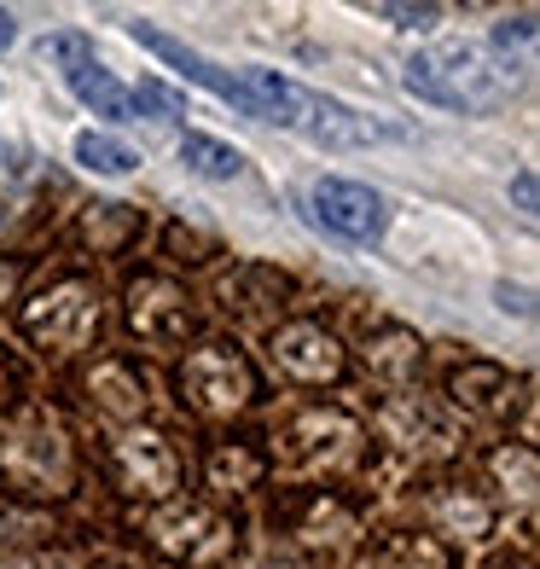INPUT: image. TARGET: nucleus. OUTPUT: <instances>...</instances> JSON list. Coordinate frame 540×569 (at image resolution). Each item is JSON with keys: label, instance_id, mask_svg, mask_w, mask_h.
<instances>
[{"label": "nucleus", "instance_id": "obj_8", "mask_svg": "<svg viewBox=\"0 0 540 569\" xmlns=\"http://www.w3.org/2000/svg\"><path fill=\"white\" fill-rule=\"evenodd\" d=\"M122 326L146 355L187 349L192 331H198V302L187 291V279H174L163 268H140L122 284Z\"/></svg>", "mask_w": 540, "mask_h": 569}, {"label": "nucleus", "instance_id": "obj_33", "mask_svg": "<svg viewBox=\"0 0 540 569\" xmlns=\"http://www.w3.org/2000/svg\"><path fill=\"white\" fill-rule=\"evenodd\" d=\"M36 523H30V517H18L7 500H0V540H18V535H30Z\"/></svg>", "mask_w": 540, "mask_h": 569}, {"label": "nucleus", "instance_id": "obj_11", "mask_svg": "<svg viewBox=\"0 0 540 569\" xmlns=\"http://www.w3.org/2000/svg\"><path fill=\"white\" fill-rule=\"evenodd\" d=\"M302 210L320 232H331L343 244H378L383 227H390V198L367 187V180H343V174H320L302 192Z\"/></svg>", "mask_w": 540, "mask_h": 569}, {"label": "nucleus", "instance_id": "obj_16", "mask_svg": "<svg viewBox=\"0 0 540 569\" xmlns=\"http://www.w3.org/2000/svg\"><path fill=\"white\" fill-rule=\"evenodd\" d=\"M297 128L320 151H367V146H383V140H401V128L378 122L367 111H354V106H343V99H326V93H308Z\"/></svg>", "mask_w": 540, "mask_h": 569}, {"label": "nucleus", "instance_id": "obj_17", "mask_svg": "<svg viewBox=\"0 0 540 569\" xmlns=\"http://www.w3.org/2000/svg\"><path fill=\"white\" fill-rule=\"evenodd\" d=\"M424 517H430V535L453 547V540H488L494 535L500 506L488 500L477 482H442V488H430Z\"/></svg>", "mask_w": 540, "mask_h": 569}, {"label": "nucleus", "instance_id": "obj_5", "mask_svg": "<svg viewBox=\"0 0 540 569\" xmlns=\"http://www.w3.org/2000/svg\"><path fill=\"white\" fill-rule=\"evenodd\" d=\"M174 390H180V407H187L192 419L233 425L256 407L262 383H256V367L239 343H192V349H180Z\"/></svg>", "mask_w": 540, "mask_h": 569}, {"label": "nucleus", "instance_id": "obj_4", "mask_svg": "<svg viewBox=\"0 0 540 569\" xmlns=\"http://www.w3.org/2000/svg\"><path fill=\"white\" fill-rule=\"evenodd\" d=\"M518 82H523V70L500 64L482 41H436L401 70V88L442 111H494L518 93Z\"/></svg>", "mask_w": 540, "mask_h": 569}, {"label": "nucleus", "instance_id": "obj_28", "mask_svg": "<svg viewBox=\"0 0 540 569\" xmlns=\"http://www.w3.org/2000/svg\"><path fill=\"white\" fill-rule=\"evenodd\" d=\"M372 12H378V18H390L396 30H430V23H442V7H430V0H424V7H401V0H378Z\"/></svg>", "mask_w": 540, "mask_h": 569}, {"label": "nucleus", "instance_id": "obj_10", "mask_svg": "<svg viewBox=\"0 0 540 569\" xmlns=\"http://www.w3.org/2000/svg\"><path fill=\"white\" fill-rule=\"evenodd\" d=\"M268 367L297 383V390H331L349 372V349L343 338L314 315H291L268 326Z\"/></svg>", "mask_w": 540, "mask_h": 569}, {"label": "nucleus", "instance_id": "obj_27", "mask_svg": "<svg viewBox=\"0 0 540 569\" xmlns=\"http://www.w3.org/2000/svg\"><path fill=\"white\" fill-rule=\"evenodd\" d=\"M488 465L500 471V482L518 477V495L523 500L534 495V442H500L494 453H488Z\"/></svg>", "mask_w": 540, "mask_h": 569}, {"label": "nucleus", "instance_id": "obj_30", "mask_svg": "<svg viewBox=\"0 0 540 569\" xmlns=\"http://www.w3.org/2000/svg\"><path fill=\"white\" fill-rule=\"evenodd\" d=\"M18 284H23V256H7V250H0V308L18 302Z\"/></svg>", "mask_w": 540, "mask_h": 569}, {"label": "nucleus", "instance_id": "obj_31", "mask_svg": "<svg viewBox=\"0 0 540 569\" xmlns=\"http://www.w3.org/2000/svg\"><path fill=\"white\" fill-rule=\"evenodd\" d=\"M494 297H500V308H506V315H518V320H529V315H534V297H529V284H494Z\"/></svg>", "mask_w": 540, "mask_h": 569}, {"label": "nucleus", "instance_id": "obj_21", "mask_svg": "<svg viewBox=\"0 0 540 569\" xmlns=\"http://www.w3.org/2000/svg\"><path fill=\"white\" fill-rule=\"evenodd\" d=\"M286 273H273V268H256V262H239L233 273H227L216 284V297H221V315H239L250 326H273L279 320V308H286Z\"/></svg>", "mask_w": 540, "mask_h": 569}, {"label": "nucleus", "instance_id": "obj_29", "mask_svg": "<svg viewBox=\"0 0 540 569\" xmlns=\"http://www.w3.org/2000/svg\"><path fill=\"white\" fill-rule=\"evenodd\" d=\"M47 53H53L64 70H76V64L93 59V41H82V36H53V41H47Z\"/></svg>", "mask_w": 540, "mask_h": 569}, {"label": "nucleus", "instance_id": "obj_23", "mask_svg": "<svg viewBox=\"0 0 540 569\" xmlns=\"http://www.w3.org/2000/svg\"><path fill=\"white\" fill-rule=\"evenodd\" d=\"M64 82H70V93L82 99V106L93 111V117H111V122H134L140 111H134V93H128L117 76L99 64V59H88V64H76V70H64Z\"/></svg>", "mask_w": 540, "mask_h": 569}, {"label": "nucleus", "instance_id": "obj_22", "mask_svg": "<svg viewBox=\"0 0 540 569\" xmlns=\"http://www.w3.org/2000/svg\"><path fill=\"white\" fill-rule=\"evenodd\" d=\"M354 569H459V558H453L448 540H436L430 529H396V535L372 540V552Z\"/></svg>", "mask_w": 540, "mask_h": 569}, {"label": "nucleus", "instance_id": "obj_9", "mask_svg": "<svg viewBox=\"0 0 540 569\" xmlns=\"http://www.w3.org/2000/svg\"><path fill=\"white\" fill-rule=\"evenodd\" d=\"M163 558L187 563V569H216L233 558L239 547V529L216 500H169V506H151L146 511V529H140Z\"/></svg>", "mask_w": 540, "mask_h": 569}, {"label": "nucleus", "instance_id": "obj_14", "mask_svg": "<svg viewBox=\"0 0 540 569\" xmlns=\"http://www.w3.org/2000/svg\"><path fill=\"white\" fill-rule=\"evenodd\" d=\"M511 390H518V383H511V372L494 367V360H453L448 383H442L448 412L459 425H500V419H511V407H518Z\"/></svg>", "mask_w": 540, "mask_h": 569}, {"label": "nucleus", "instance_id": "obj_2", "mask_svg": "<svg viewBox=\"0 0 540 569\" xmlns=\"http://www.w3.org/2000/svg\"><path fill=\"white\" fill-rule=\"evenodd\" d=\"M268 465L314 488H331L338 477H354L367 465V425L343 407L302 401L291 412H279V425L268 436Z\"/></svg>", "mask_w": 540, "mask_h": 569}, {"label": "nucleus", "instance_id": "obj_24", "mask_svg": "<svg viewBox=\"0 0 540 569\" xmlns=\"http://www.w3.org/2000/svg\"><path fill=\"white\" fill-rule=\"evenodd\" d=\"M180 163H187L198 180H239L244 174V151L227 146L216 134H198V128H187L180 134Z\"/></svg>", "mask_w": 540, "mask_h": 569}, {"label": "nucleus", "instance_id": "obj_3", "mask_svg": "<svg viewBox=\"0 0 540 569\" xmlns=\"http://www.w3.org/2000/svg\"><path fill=\"white\" fill-rule=\"evenodd\" d=\"M18 338L47 360L93 355L106 338V291L82 268H59L18 302Z\"/></svg>", "mask_w": 540, "mask_h": 569}, {"label": "nucleus", "instance_id": "obj_26", "mask_svg": "<svg viewBox=\"0 0 540 569\" xmlns=\"http://www.w3.org/2000/svg\"><path fill=\"white\" fill-rule=\"evenodd\" d=\"M128 93H134V111L140 117H163V122H187L192 117L187 111V93H174L169 82H158V76H140Z\"/></svg>", "mask_w": 540, "mask_h": 569}, {"label": "nucleus", "instance_id": "obj_15", "mask_svg": "<svg viewBox=\"0 0 540 569\" xmlns=\"http://www.w3.org/2000/svg\"><path fill=\"white\" fill-rule=\"evenodd\" d=\"M76 390H82V401L99 412V419L122 425V430L134 425L146 412V401H151V383H146V372L128 355H99L93 367L76 378Z\"/></svg>", "mask_w": 540, "mask_h": 569}, {"label": "nucleus", "instance_id": "obj_18", "mask_svg": "<svg viewBox=\"0 0 540 569\" xmlns=\"http://www.w3.org/2000/svg\"><path fill=\"white\" fill-rule=\"evenodd\" d=\"M268 477H273L268 448L250 442V436H221V442H210V453H203V488H210L216 500H239L250 488H262Z\"/></svg>", "mask_w": 540, "mask_h": 569}, {"label": "nucleus", "instance_id": "obj_25", "mask_svg": "<svg viewBox=\"0 0 540 569\" xmlns=\"http://www.w3.org/2000/svg\"><path fill=\"white\" fill-rule=\"evenodd\" d=\"M70 158L82 163L88 174H134V169H140V151L128 146V140H117V134H106V128H88V134H76Z\"/></svg>", "mask_w": 540, "mask_h": 569}, {"label": "nucleus", "instance_id": "obj_12", "mask_svg": "<svg viewBox=\"0 0 540 569\" xmlns=\"http://www.w3.org/2000/svg\"><path fill=\"white\" fill-rule=\"evenodd\" d=\"M286 535H291V547H308V552H320V547L343 552L367 540V511L343 488H297L286 506Z\"/></svg>", "mask_w": 540, "mask_h": 569}, {"label": "nucleus", "instance_id": "obj_34", "mask_svg": "<svg viewBox=\"0 0 540 569\" xmlns=\"http://www.w3.org/2000/svg\"><path fill=\"white\" fill-rule=\"evenodd\" d=\"M12 47H18V18L0 7V53H12Z\"/></svg>", "mask_w": 540, "mask_h": 569}, {"label": "nucleus", "instance_id": "obj_20", "mask_svg": "<svg viewBox=\"0 0 540 569\" xmlns=\"http://www.w3.org/2000/svg\"><path fill=\"white\" fill-rule=\"evenodd\" d=\"M146 239V210L140 203H122V198H93L82 203L76 216V244L88 256H128Z\"/></svg>", "mask_w": 540, "mask_h": 569}, {"label": "nucleus", "instance_id": "obj_32", "mask_svg": "<svg viewBox=\"0 0 540 569\" xmlns=\"http://www.w3.org/2000/svg\"><path fill=\"white\" fill-rule=\"evenodd\" d=\"M511 198H518V210H523V216L540 210V198H534V169H518V180H511Z\"/></svg>", "mask_w": 540, "mask_h": 569}, {"label": "nucleus", "instance_id": "obj_35", "mask_svg": "<svg viewBox=\"0 0 540 569\" xmlns=\"http://www.w3.org/2000/svg\"><path fill=\"white\" fill-rule=\"evenodd\" d=\"M7 396H12V360L0 355V401H7Z\"/></svg>", "mask_w": 540, "mask_h": 569}, {"label": "nucleus", "instance_id": "obj_13", "mask_svg": "<svg viewBox=\"0 0 540 569\" xmlns=\"http://www.w3.org/2000/svg\"><path fill=\"white\" fill-rule=\"evenodd\" d=\"M128 36H134L146 53H158L169 70H180V82H192V88H203V93H216L221 106H233L239 117H256V106L244 99V88H239V70H227V64H216V59H203L198 47H187L180 36H169V30H158V23H128Z\"/></svg>", "mask_w": 540, "mask_h": 569}, {"label": "nucleus", "instance_id": "obj_36", "mask_svg": "<svg viewBox=\"0 0 540 569\" xmlns=\"http://www.w3.org/2000/svg\"><path fill=\"white\" fill-rule=\"evenodd\" d=\"M494 569H529V558H518V563H494Z\"/></svg>", "mask_w": 540, "mask_h": 569}, {"label": "nucleus", "instance_id": "obj_19", "mask_svg": "<svg viewBox=\"0 0 540 569\" xmlns=\"http://www.w3.org/2000/svg\"><path fill=\"white\" fill-rule=\"evenodd\" d=\"M360 360H367V372L383 383V390H413L419 367H424V343H419L413 326L383 320V326H372L367 338H360Z\"/></svg>", "mask_w": 540, "mask_h": 569}, {"label": "nucleus", "instance_id": "obj_7", "mask_svg": "<svg viewBox=\"0 0 540 569\" xmlns=\"http://www.w3.org/2000/svg\"><path fill=\"white\" fill-rule=\"evenodd\" d=\"M372 430L407 465H448L466 448V425L448 412V401H436L424 390H390L372 407Z\"/></svg>", "mask_w": 540, "mask_h": 569}, {"label": "nucleus", "instance_id": "obj_6", "mask_svg": "<svg viewBox=\"0 0 540 569\" xmlns=\"http://www.w3.org/2000/svg\"><path fill=\"white\" fill-rule=\"evenodd\" d=\"M99 471H106L111 495L134 500V506H169L187 488V453L174 448V436L151 430V425H128L117 430L106 453H99Z\"/></svg>", "mask_w": 540, "mask_h": 569}, {"label": "nucleus", "instance_id": "obj_1", "mask_svg": "<svg viewBox=\"0 0 540 569\" xmlns=\"http://www.w3.org/2000/svg\"><path fill=\"white\" fill-rule=\"evenodd\" d=\"M0 488L18 500H64L82 488V448L53 401L0 407Z\"/></svg>", "mask_w": 540, "mask_h": 569}]
</instances>
